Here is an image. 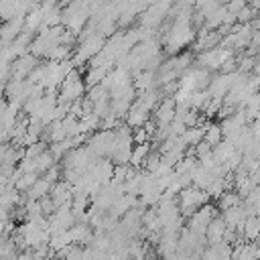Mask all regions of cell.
<instances>
[{
    "label": "cell",
    "mask_w": 260,
    "mask_h": 260,
    "mask_svg": "<svg viewBox=\"0 0 260 260\" xmlns=\"http://www.w3.org/2000/svg\"><path fill=\"white\" fill-rule=\"evenodd\" d=\"M191 39H193V30H191L189 20H187V18H179V20L175 22V26L171 28L169 37H167V49H169L171 53H175V51H179L181 47H185Z\"/></svg>",
    "instance_id": "1"
},
{
    "label": "cell",
    "mask_w": 260,
    "mask_h": 260,
    "mask_svg": "<svg viewBox=\"0 0 260 260\" xmlns=\"http://www.w3.org/2000/svg\"><path fill=\"white\" fill-rule=\"evenodd\" d=\"M35 69H37V57L26 53V55L14 59V63L10 65V75H12V79H22V77L30 75Z\"/></svg>",
    "instance_id": "2"
},
{
    "label": "cell",
    "mask_w": 260,
    "mask_h": 260,
    "mask_svg": "<svg viewBox=\"0 0 260 260\" xmlns=\"http://www.w3.org/2000/svg\"><path fill=\"white\" fill-rule=\"evenodd\" d=\"M169 8V4H154V6H146V12L142 14V24L144 26H154L165 18V10Z\"/></svg>",
    "instance_id": "3"
},
{
    "label": "cell",
    "mask_w": 260,
    "mask_h": 260,
    "mask_svg": "<svg viewBox=\"0 0 260 260\" xmlns=\"http://www.w3.org/2000/svg\"><path fill=\"white\" fill-rule=\"evenodd\" d=\"M225 236V230H223V221L221 219H211V223L207 225V238L211 244H219V240Z\"/></svg>",
    "instance_id": "4"
},
{
    "label": "cell",
    "mask_w": 260,
    "mask_h": 260,
    "mask_svg": "<svg viewBox=\"0 0 260 260\" xmlns=\"http://www.w3.org/2000/svg\"><path fill=\"white\" fill-rule=\"evenodd\" d=\"M146 154H148V144H146V142H144V144H138V148L132 150L130 162H132V165H140V162L146 160Z\"/></svg>",
    "instance_id": "5"
},
{
    "label": "cell",
    "mask_w": 260,
    "mask_h": 260,
    "mask_svg": "<svg viewBox=\"0 0 260 260\" xmlns=\"http://www.w3.org/2000/svg\"><path fill=\"white\" fill-rule=\"evenodd\" d=\"M152 77H154L152 71H142L136 79V87L138 89H150L152 87Z\"/></svg>",
    "instance_id": "6"
}]
</instances>
